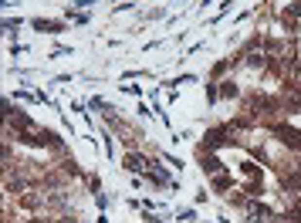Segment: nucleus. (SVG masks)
Instances as JSON below:
<instances>
[{"label":"nucleus","mask_w":301,"mask_h":223,"mask_svg":"<svg viewBox=\"0 0 301 223\" xmlns=\"http://www.w3.org/2000/svg\"><path fill=\"white\" fill-rule=\"evenodd\" d=\"M125 162H129V169H142V166H146V162H142V159H139V155H129V159H125Z\"/></svg>","instance_id":"nucleus-1"}]
</instances>
